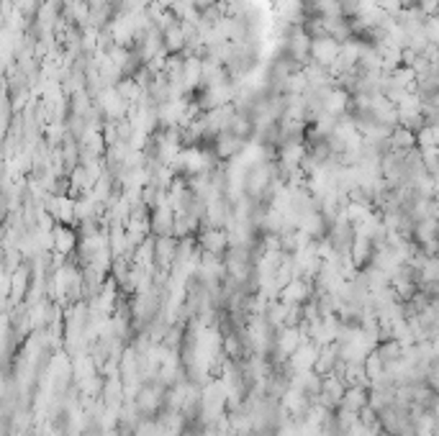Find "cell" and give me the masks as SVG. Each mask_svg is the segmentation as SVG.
Instances as JSON below:
<instances>
[{
  "mask_svg": "<svg viewBox=\"0 0 439 436\" xmlns=\"http://www.w3.org/2000/svg\"><path fill=\"white\" fill-rule=\"evenodd\" d=\"M311 49H313V39L304 26H296L291 34L283 39V52L291 54L293 60H298L301 65H309V62H311Z\"/></svg>",
  "mask_w": 439,
  "mask_h": 436,
  "instance_id": "1",
  "label": "cell"
},
{
  "mask_svg": "<svg viewBox=\"0 0 439 436\" xmlns=\"http://www.w3.org/2000/svg\"><path fill=\"white\" fill-rule=\"evenodd\" d=\"M339 54H342V44L331 36H324V39H313V49H311V62L321 65V67L331 69L337 65Z\"/></svg>",
  "mask_w": 439,
  "mask_h": 436,
  "instance_id": "2",
  "label": "cell"
},
{
  "mask_svg": "<svg viewBox=\"0 0 439 436\" xmlns=\"http://www.w3.org/2000/svg\"><path fill=\"white\" fill-rule=\"evenodd\" d=\"M244 147H247V141L237 139V136L229 134V131H221L216 139L211 141V149H213V155H216L218 160H231V157H237Z\"/></svg>",
  "mask_w": 439,
  "mask_h": 436,
  "instance_id": "3",
  "label": "cell"
},
{
  "mask_svg": "<svg viewBox=\"0 0 439 436\" xmlns=\"http://www.w3.org/2000/svg\"><path fill=\"white\" fill-rule=\"evenodd\" d=\"M201 247L206 249V255H226L229 252V239H226V234H223L221 228H206L201 234Z\"/></svg>",
  "mask_w": 439,
  "mask_h": 436,
  "instance_id": "4",
  "label": "cell"
},
{
  "mask_svg": "<svg viewBox=\"0 0 439 436\" xmlns=\"http://www.w3.org/2000/svg\"><path fill=\"white\" fill-rule=\"evenodd\" d=\"M177 252H180V244H177L175 236H160V239H155V259L160 267H170L177 259Z\"/></svg>",
  "mask_w": 439,
  "mask_h": 436,
  "instance_id": "5",
  "label": "cell"
},
{
  "mask_svg": "<svg viewBox=\"0 0 439 436\" xmlns=\"http://www.w3.org/2000/svg\"><path fill=\"white\" fill-rule=\"evenodd\" d=\"M342 406L350 408V410H355V413H360L365 406H370V385H350L347 393H345Z\"/></svg>",
  "mask_w": 439,
  "mask_h": 436,
  "instance_id": "6",
  "label": "cell"
},
{
  "mask_svg": "<svg viewBox=\"0 0 439 436\" xmlns=\"http://www.w3.org/2000/svg\"><path fill=\"white\" fill-rule=\"evenodd\" d=\"M185 47H188V34L183 28V21H177L175 26H170L165 31V49H167V54H183Z\"/></svg>",
  "mask_w": 439,
  "mask_h": 436,
  "instance_id": "7",
  "label": "cell"
},
{
  "mask_svg": "<svg viewBox=\"0 0 439 436\" xmlns=\"http://www.w3.org/2000/svg\"><path fill=\"white\" fill-rule=\"evenodd\" d=\"M74 247V239L70 231H57V249L60 252H70V249Z\"/></svg>",
  "mask_w": 439,
  "mask_h": 436,
  "instance_id": "8",
  "label": "cell"
},
{
  "mask_svg": "<svg viewBox=\"0 0 439 436\" xmlns=\"http://www.w3.org/2000/svg\"><path fill=\"white\" fill-rule=\"evenodd\" d=\"M218 0H193V6H196L198 13H203V11H209L211 6H216Z\"/></svg>",
  "mask_w": 439,
  "mask_h": 436,
  "instance_id": "9",
  "label": "cell"
}]
</instances>
